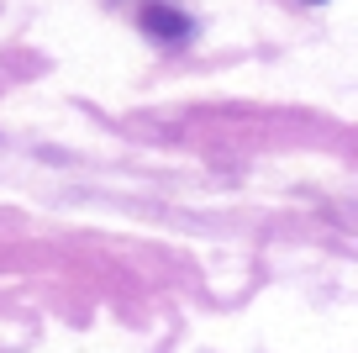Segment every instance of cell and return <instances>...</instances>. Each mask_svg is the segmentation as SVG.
<instances>
[{
  "label": "cell",
  "instance_id": "1",
  "mask_svg": "<svg viewBox=\"0 0 358 353\" xmlns=\"http://www.w3.org/2000/svg\"><path fill=\"white\" fill-rule=\"evenodd\" d=\"M137 22H143V32L158 37V43H185V37L195 32V22L179 11V6H169V0H143Z\"/></svg>",
  "mask_w": 358,
  "mask_h": 353
},
{
  "label": "cell",
  "instance_id": "2",
  "mask_svg": "<svg viewBox=\"0 0 358 353\" xmlns=\"http://www.w3.org/2000/svg\"><path fill=\"white\" fill-rule=\"evenodd\" d=\"M311 6H316V0H311Z\"/></svg>",
  "mask_w": 358,
  "mask_h": 353
}]
</instances>
